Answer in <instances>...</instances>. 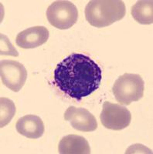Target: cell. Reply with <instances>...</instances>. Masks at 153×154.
Listing matches in <instances>:
<instances>
[{
    "label": "cell",
    "instance_id": "obj_11",
    "mask_svg": "<svg viewBox=\"0 0 153 154\" xmlns=\"http://www.w3.org/2000/svg\"><path fill=\"white\" fill-rule=\"evenodd\" d=\"M132 16L140 24L153 23V2L151 0L138 1L132 8Z\"/></svg>",
    "mask_w": 153,
    "mask_h": 154
},
{
    "label": "cell",
    "instance_id": "obj_9",
    "mask_svg": "<svg viewBox=\"0 0 153 154\" xmlns=\"http://www.w3.org/2000/svg\"><path fill=\"white\" fill-rule=\"evenodd\" d=\"M16 128L20 134L29 139H38L45 131L43 122L40 116L36 115L24 116L18 119Z\"/></svg>",
    "mask_w": 153,
    "mask_h": 154
},
{
    "label": "cell",
    "instance_id": "obj_2",
    "mask_svg": "<svg viewBox=\"0 0 153 154\" xmlns=\"http://www.w3.org/2000/svg\"><path fill=\"white\" fill-rule=\"evenodd\" d=\"M84 13L91 26L102 28L123 19L126 8L121 0H91L86 5Z\"/></svg>",
    "mask_w": 153,
    "mask_h": 154
},
{
    "label": "cell",
    "instance_id": "obj_7",
    "mask_svg": "<svg viewBox=\"0 0 153 154\" xmlns=\"http://www.w3.org/2000/svg\"><path fill=\"white\" fill-rule=\"evenodd\" d=\"M64 119L78 131L93 132L97 128L94 116L84 108L71 106L64 112Z\"/></svg>",
    "mask_w": 153,
    "mask_h": 154
},
{
    "label": "cell",
    "instance_id": "obj_6",
    "mask_svg": "<svg viewBox=\"0 0 153 154\" xmlns=\"http://www.w3.org/2000/svg\"><path fill=\"white\" fill-rule=\"evenodd\" d=\"M0 73L2 83L13 92H19L27 79V71L24 66L15 60H2Z\"/></svg>",
    "mask_w": 153,
    "mask_h": 154
},
{
    "label": "cell",
    "instance_id": "obj_5",
    "mask_svg": "<svg viewBox=\"0 0 153 154\" xmlns=\"http://www.w3.org/2000/svg\"><path fill=\"white\" fill-rule=\"evenodd\" d=\"M101 123L111 130H122L129 126L132 114L125 106L120 104L104 102L100 115Z\"/></svg>",
    "mask_w": 153,
    "mask_h": 154
},
{
    "label": "cell",
    "instance_id": "obj_8",
    "mask_svg": "<svg viewBox=\"0 0 153 154\" xmlns=\"http://www.w3.org/2000/svg\"><path fill=\"white\" fill-rule=\"evenodd\" d=\"M49 31L45 26H37L20 32L16 38V43L22 49H33L46 43Z\"/></svg>",
    "mask_w": 153,
    "mask_h": 154
},
{
    "label": "cell",
    "instance_id": "obj_13",
    "mask_svg": "<svg viewBox=\"0 0 153 154\" xmlns=\"http://www.w3.org/2000/svg\"><path fill=\"white\" fill-rule=\"evenodd\" d=\"M1 55H9V56H18L17 50L15 49L8 38L3 34H1Z\"/></svg>",
    "mask_w": 153,
    "mask_h": 154
},
{
    "label": "cell",
    "instance_id": "obj_10",
    "mask_svg": "<svg viewBox=\"0 0 153 154\" xmlns=\"http://www.w3.org/2000/svg\"><path fill=\"white\" fill-rule=\"evenodd\" d=\"M58 151L60 154H89L91 147L84 137L78 135H68L60 141Z\"/></svg>",
    "mask_w": 153,
    "mask_h": 154
},
{
    "label": "cell",
    "instance_id": "obj_4",
    "mask_svg": "<svg viewBox=\"0 0 153 154\" xmlns=\"http://www.w3.org/2000/svg\"><path fill=\"white\" fill-rule=\"evenodd\" d=\"M46 18L51 26L59 29L71 28L78 19V10L73 2L55 1L46 9Z\"/></svg>",
    "mask_w": 153,
    "mask_h": 154
},
{
    "label": "cell",
    "instance_id": "obj_3",
    "mask_svg": "<svg viewBox=\"0 0 153 154\" xmlns=\"http://www.w3.org/2000/svg\"><path fill=\"white\" fill-rule=\"evenodd\" d=\"M145 82L138 74L125 73L117 79L112 92L120 104L129 106L139 101L144 96Z\"/></svg>",
    "mask_w": 153,
    "mask_h": 154
},
{
    "label": "cell",
    "instance_id": "obj_12",
    "mask_svg": "<svg viewBox=\"0 0 153 154\" xmlns=\"http://www.w3.org/2000/svg\"><path fill=\"white\" fill-rule=\"evenodd\" d=\"M16 113V106L11 100L5 97L0 99V127L10 123Z\"/></svg>",
    "mask_w": 153,
    "mask_h": 154
},
{
    "label": "cell",
    "instance_id": "obj_1",
    "mask_svg": "<svg viewBox=\"0 0 153 154\" xmlns=\"http://www.w3.org/2000/svg\"><path fill=\"white\" fill-rule=\"evenodd\" d=\"M102 70L91 58L82 53H72L56 66L54 83L62 93L80 100L98 89Z\"/></svg>",
    "mask_w": 153,
    "mask_h": 154
}]
</instances>
